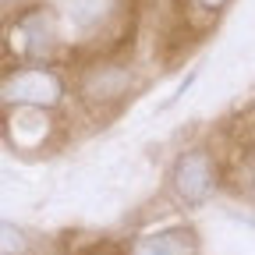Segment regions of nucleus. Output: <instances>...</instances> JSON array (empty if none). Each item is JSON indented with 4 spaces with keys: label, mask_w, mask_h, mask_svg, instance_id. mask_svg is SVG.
<instances>
[{
    "label": "nucleus",
    "mask_w": 255,
    "mask_h": 255,
    "mask_svg": "<svg viewBox=\"0 0 255 255\" xmlns=\"http://www.w3.org/2000/svg\"><path fill=\"white\" fill-rule=\"evenodd\" d=\"M7 103H28V107H50L60 100V82L46 71H18L4 82Z\"/></svg>",
    "instance_id": "nucleus-1"
},
{
    "label": "nucleus",
    "mask_w": 255,
    "mask_h": 255,
    "mask_svg": "<svg viewBox=\"0 0 255 255\" xmlns=\"http://www.w3.org/2000/svg\"><path fill=\"white\" fill-rule=\"evenodd\" d=\"M202 4H209V7H220V4H223V0H202Z\"/></svg>",
    "instance_id": "nucleus-5"
},
{
    "label": "nucleus",
    "mask_w": 255,
    "mask_h": 255,
    "mask_svg": "<svg viewBox=\"0 0 255 255\" xmlns=\"http://www.w3.org/2000/svg\"><path fill=\"white\" fill-rule=\"evenodd\" d=\"M107 7H110V0H68V18L75 25L89 28L107 14Z\"/></svg>",
    "instance_id": "nucleus-4"
},
{
    "label": "nucleus",
    "mask_w": 255,
    "mask_h": 255,
    "mask_svg": "<svg viewBox=\"0 0 255 255\" xmlns=\"http://www.w3.org/2000/svg\"><path fill=\"white\" fill-rule=\"evenodd\" d=\"M135 255H191V234L181 227L149 234L135 245Z\"/></svg>",
    "instance_id": "nucleus-3"
},
{
    "label": "nucleus",
    "mask_w": 255,
    "mask_h": 255,
    "mask_svg": "<svg viewBox=\"0 0 255 255\" xmlns=\"http://www.w3.org/2000/svg\"><path fill=\"white\" fill-rule=\"evenodd\" d=\"M174 184L177 191L188 199V202H202L209 191H213V170H209V159L202 152H188L181 159V167L174 174Z\"/></svg>",
    "instance_id": "nucleus-2"
}]
</instances>
